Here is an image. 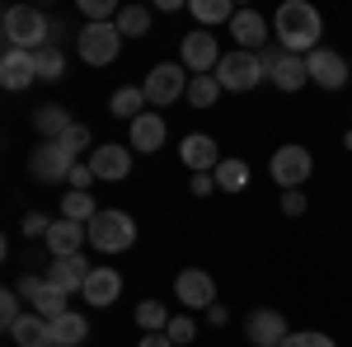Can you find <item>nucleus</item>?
<instances>
[{"label":"nucleus","instance_id":"72a5a7b5","mask_svg":"<svg viewBox=\"0 0 352 347\" xmlns=\"http://www.w3.org/2000/svg\"><path fill=\"white\" fill-rule=\"evenodd\" d=\"M19 320H24V295L10 287V291L0 295V324H5V333H10V328H14Z\"/></svg>","mask_w":352,"mask_h":347},{"label":"nucleus","instance_id":"f704fd0d","mask_svg":"<svg viewBox=\"0 0 352 347\" xmlns=\"http://www.w3.org/2000/svg\"><path fill=\"white\" fill-rule=\"evenodd\" d=\"M282 347H338V343L329 333H320V328H300V333H287Z\"/></svg>","mask_w":352,"mask_h":347},{"label":"nucleus","instance_id":"423d86ee","mask_svg":"<svg viewBox=\"0 0 352 347\" xmlns=\"http://www.w3.org/2000/svg\"><path fill=\"white\" fill-rule=\"evenodd\" d=\"M14 291L24 295L28 310H33V315H43V320H61V315H71V305H66L71 295L56 291L52 282H47V277H38V272H24V277L14 282Z\"/></svg>","mask_w":352,"mask_h":347},{"label":"nucleus","instance_id":"37998d69","mask_svg":"<svg viewBox=\"0 0 352 347\" xmlns=\"http://www.w3.org/2000/svg\"><path fill=\"white\" fill-rule=\"evenodd\" d=\"M136 347H174V343H169V333H141Z\"/></svg>","mask_w":352,"mask_h":347},{"label":"nucleus","instance_id":"c756f323","mask_svg":"<svg viewBox=\"0 0 352 347\" xmlns=\"http://www.w3.org/2000/svg\"><path fill=\"white\" fill-rule=\"evenodd\" d=\"M118 33H122V38H146V33H151V10H146V5H122Z\"/></svg>","mask_w":352,"mask_h":347},{"label":"nucleus","instance_id":"ea45409f","mask_svg":"<svg viewBox=\"0 0 352 347\" xmlns=\"http://www.w3.org/2000/svg\"><path fill=\"white\" fill-rule=\"evenodd\" d=\"M305 207H310V202H305L300 188H287V192H282V216H305Z\"/></svg>","mask_w":352,"mask_h":347},{"label":"nucleus","instance_id":"a18cd8bd","mask_svg":"<svg viewBox=\"0 0 352 347\" xmlns=\"http://www.w3.org/2000/svg\"><path fill=\"white\" fill-rule=\"evenodd\" d=\"M343 146H348V150H352V127H348V132H343Z\"/></svg>","mask_w":352,"mask_h":347},{"label":"nucleus","instance_id":"c9c22d12","mask_svg":"<svg viewBox=\"0 0 352 347\" xmlns=\"http://www.w3.org/2000/svg\"><path fill=\"white\" fill-rule=\"evenodd\" d=\"M61 146L80 160V150H89V146H94V136H89V127H85V122H71V127H66V136H61Z\"/></svg>","mask_w":352,"mask_h":347},{"label":"nucleus","instance_id":"473e14b6","mask_svg":"<svg viewBox=\"0 0 352 347\" xmlns=\"http://www.w3.org/2000/svg\"><path fill=\"white\" fill-rule=\"evenodd\" d=\"M221 94H226V89H221L217 76H192V85H188V104L192 108H212Z\"/></svg>","mask_w":352,"mask_h":347},{"label":"nucleus","instance_id":"412c9836","mask_svg":"<svg viewBox=\"0 0 352 347\" xmlns=\"http://www.w3.org/2000/svg\"><path fill=\"white\" fill-rule=\"evenodd\" d=\"M80 244H89V230H85L80 221H52V230H47V249H52V258H66V254H80Z\"/></svg>","mask_w":352,"mask_h":347},{"label":"nucleus","instance_id":"1a4fd4ad","mask_svg":"<svg viewBox=\"0 0 352 347\" xmlns=\"http://www.w3.org/2000/svg\"><path fill=\"white\" fill-rule=\"evenodd\" d=\"M76 47H80V61L109 66V61H118V52H122V33H118V24H85L80 33H76Z\"/></svg>","mask_w":352,"mask_h":347},{"label":"nucleus","instance_id":"cd10ccee","mask_svg":"<svg viewBox=\"0 0 352 347\" xmlns=\"http://www.w3.org/2000/svg\"><path fill=\"white\" fill-rule=\"evenodd\" d=\"M188 10H192V19H197V24H230V19L240 14L230 0H192Z\"/></svg>","mask_w":352,"mask_h":347},{"label":"nucleus","instance_id":"4468645a","mask_svg":"<svg viewBox=\"0 0 352 347\" xmlns=\"http://www.w3.org/2000/svg\"><path fill=\"white\" fill-rule=\"evenodd\" d=\"M89 169H94V179H109V183L127 179L132 174V146H113V141L94 146L89 150Z\"/></svg>","mask_w":352,"mask_h":347},{"label":"nucleus","instance_id":"dca6fc26","mask_svg":"<svg viewBox=\"0 0 352 347\" xmlns=\"http://www.w3.org/2000/svg\"><path fill=\"white\" fill-rule=\"evenodd\" d=\"M230 38L240 43V52H263L272 38H268V19L258 14V10H240L235 19H230Z\"/></svg>","mask_w":352,"mask_h":347},{"label":"nucleus","instance_id":"39448f33","mask_svg":"<svg viewBox=\"0 0 352 347\" xmlns=\"http://www.w3.org/2000/svg\"><path fill=\"white\" fill-rule=\"evenodd\" d=\"M76 155L61 146V141H38L33 150H28V174L38 179V183H71V169H76Z\"/></svg>","mask_w":352,"mask_h":347},{"label":"nucleus","instance_id":"e433bc0d","mask_svg":"<svg viewBox=\"0 0 352 347\" xmlns=\"http://www.w3.org/2000/svg\"><path fill=\"white\" fill-rule=\"evenodd\" d=\"M164 333H169V343H192L197 338V324H192V315H174Z\"/></svg>","mask_w":352,"mask_h":347},{"label":"nucleus","instance_id":"0eeeda50","mask_svg":"<svg viewBox=\"0 0 352 347\" xmlns=\"http://www.w3.org/2000/svg\"><path fill=\"white\" fill-rule=\"evenodd\" d=\"M268 174H272V183L282 188V192H287V188H300L310 174H315V155H310L305 146H296V141H292V146H277L272 160H268Z\"/></svg>","mask_w":352,"mask_h":347},{"label":"nucleus","instance_id":"7c9ffc66","mask_svg":"<svg viewBox=\"0 0 352 347\" xmlns=\"http://www.w3.org/2000/svg\"><path fill=\"white\" fill-rule=\"evenodd\" d=\"M61 216H66V221H80V225H89V221L99 216V207H94V197H89V192H76V188H71V192L61 197Z\"/></svg>","mask_w":352,"mask_h":347},{"label":"nucleus","instance_id":"bb28decb","mask_svg":"<svg viewBox=\"0 0 352 347\" xmlns=\"http://www.w3.org/2000/svg\"><path fill=\"white\" fill-rule=\"evenodd\" d=\"M217 188L221 192H244V188H249V164L235 160V155H226V160L217 164Z\"/></svg>","mask_w":352,"mask_h":347},{"label":"nucleus","instance_id":"aec40b11","mask_svg":"<svg viewBox=\"0 0 352 347\" xmlns=\"http://www.w3.org/2000/svg\"><path fill=\"white\" fill-rule=\"evenodd\" d=\"M85 300H89V305H94V310H109L113 300H118V295H122V272H113V267H94V272H89V282H85Z\"/></svg>","mask_w":352,"mask_h":347},{"label":"nucleus","instance_id":"f3484780","mask_svg":"<svg viewBox=\"0 0 352 347\" xmlns=\"http://www.w3.org/2000/svg\"><path fill=\"white\" fill-rule=\"evenodd\" d=\"M179 160L188 164L192 174H217V164H221V155H217V141L207 132H192V136H184L179 141Z\"/></svg>","mask_w":352,"mask_h":347},{"label":"nucleus","instance_id":"f8f14e48","mask_svg":"<svg viewBox=\"0 0 352 347\" xmlns=\"http://www.w3.org/2000/svg\"><path fill=\"white\" fill-rule=\"evenodd\" d=\"M174 295H179L184 310H212V305H217V282H212L202 267H184V272L174 277Z\"/></svg>","mask_w":352,"mask_h":347},{"label":"nucleus","instance_id":"ddd939ff","mask_svg":"<svg viewBox=\"0 0 352 347\" xmlns=\"http://www.w3.org/2000/svg\"><path fill=\"white\" fill-rule=\"evenodd\" d=\"M89 272H94V263H85V254H66V258H52L43 277L52 282L56 291L76 295V291H85V282H89Z\"/></svg>","mask_w":352,"mask_h":347},{"label":"nucleus","instance_id":"9d476101","mask_svg":"<svg viewBox=\"0 0 352 347\" xmlns=\"http://www.w3.org/2000/svg\"><path fill=\"white\" fill-rule=\"evenodd\" d=\"M221 47H217V33H207V28H197V33H188L184 43H179V66L188 71V76H217L221 66Z\"/></svg>","mask_w":352,"mask_h":347},{"label":"nucleus","instance_id":"a878e982","mask_svg":"<svg viewBox=\"0 0 352 347\" xmlns=\"http://www.w3.org/2000/svg\"><path fill=\"white\" fill-rule=\"evenodd\" d=\"M109 113H113V117H127V122H136V117L146 113V89H141V85H122V89H113Z\"/></svg>","mask_w":352,"mask_h":347},{"label":"nucleus","instance_id":"c03bdc74","mask_svg":"<svg viewBox=\"0 0 352 347\" xmlns=\"http://www.w3.org/2000/svg\"><path fill=\"white\" fill-rule=\"evenodd\" d=\"M207 320H212V328H221V324H230V310H226V305H212Z\"/></svg>","mask_w":352,"mask_h":347},{"label":"nucleus","instance_id":"2eb2a0df","mask_svg":"<svg viewBox=\"0 0 352 347\" xmlns=\"http://www.w3.org/2000/svg\"><path fill=\"white\" fill-rule=\"evenodd\" d=\"M287 333H292V328H287V320H282L277 310H254V315L244 320V338L254 347H282Z\"/></svg>","mask_w":352,"mask_h":347},{"label":"nucleus","instance_id":"7ed1b4c3","mask_svg":"<svg viewBox=\"0 0 352 347\" xmlns=\"http://www.w3.org/2000/svg\"><path fill=\"white\" fill-rule=\"evenodd\" d=\"M85 230H89V244H94L99 254H122V249H132V244H136V221L127 212H118V207L99 212Z\"/></svg>","mask_w":352,"mask_h":347},{"label":"nucleus","instance_id":"9b49d317","mask_svg":"<svg viewBox=\"0 0 352 347\" xmlns=\"http://www.w3.org/2000/svg\"><path fill=\"white\" fill-rule=\"evenodd\" d=\"M305 66H310V85H320V89H329V94L352 80V61L338 56L333 47H315V52L305 56Z\"/></svg>","mask_w":352,"mask_h":347},{"label":"nucleus","instance_id":"6e6552de","mask_svg":"<svg viewBox=\"0 0 352 347\" xmlns=\"http://www.w3.org/2000/svg\"><path fill=\"white\" fill-rule=\"evenodd\" d=\"M217 80L226 94H244V89H254L258 80H268V71L258 66V52H226L221 56V66H217Z\"/></svg>","mask_w":352,"mask_h":347},{"label":"nucleus","instance_id":"5701e85b","mask_svg":"<svg viewBox=\"0 0 352 347\" xmlns=\"http://www.w3.org/2000/svg\"><path fill=\"white\" fill-rule=\"evenodd\" d=\"M268 80L277 85L282 94H296V89H305V85H310V66H305V56H292V52H287V61L272 71Z\"/></svg>","mask_w":352,"mask_h":347},{"label":"nucleus","instance_id":"f03ea898","mask_svg":"<svg viewBox=\"0 0 352 347\" xmlns=\"http://www.w3.org/2000/svg\"><path fill=\"white\" fill-rule=\"evenodd\" d=\"M0 33H5V47H19V52H38L52 43V19L33 5H10L5 19H0Z\"/></svg>","mask_w":352,"mask_h":347},{"label":"nucleus","instance_id":"b1692460","mask_svg":"<svg viewBox=\"0 0 352 347\" xmlns=\"http://www.w3.org/2000/svg\"><path fill=\"white\" fill-rule=\"evenodd\" d=\"M85 338H89V320H85L80 310H71V315L52 320V347H80Z\"/></svg>","mask_w":352,"mask_h":347},{"label":"nucleus","instance_id":"6ab92c4d","mask_svg":"<svg viewBox=\"0 0 352 347\" xmlns=\"http://www.w3.org/2000/svg\"><path fill=\"white\" fill-rule=\"evenodd\" d=\"M132 132H127V146L132 150H141V155H155L164 146V136H169V127H164V117L160 113H141L136 122H127Z\"/></svg>","mask_w":352,"mask_h":347},{"label":"nucleus","instance_id":"c85d7f7f","mask_svg":"<svg viewBox=\"0 0 352 347\" xmlns=\"http://www.w3.org/2000/svg\"><path fill=\"white\" fill-rule=\"evenodd\" d=\"M169 320H174V315L164 310L160 300H141V305H136V328H141V333H164Z\"/></svg>","mask_w":352,"mask_h":347},{"label":"nucleus","instance_id":"a211bd4d","mask_svg":"<svg viewBox=\"0 0 352 347\" xmlns=\"http://www.w3.org/2000/svg\"><path fill=\"white\" fill-rule=\"evenodd\" d=\"M33 80H38V61H33V52L5 47V56H0V85H5V89H28Z\"/></svg>","mask_w":352,"mask_h":347},{"label":"nucleus","instance_id":"4c0bfd02","mask_svg":"<svg viewBox=\"0 0 352 347\" xmlns=\"http://www.w3.org/2000/svg\"><path fill=\"white\" fill-rule=\"evenodd\" d=\"M19 230H24V240H47V230H52V221L43 212H28L24 221H19Z\"/></svg>","mask_w":352,"mask_h":347},{"label":"nucleus","instance_id":"49530a36","mask_svg":"<svg viewBox=\"0 0 352 347\" xmlns=\"http://www.w3.org/2000/svg\"><path fill=\"white\" fill-rule=\"evenodd\" d=\"M348 61H352V56H348Z\"/></svg>","mask_w":352,"mask_h":347},{"label":"nucleus","instance_id":"393cba45","mask_svg":"<svg viewBox=\"0 0 352 347\" xmlns=\"http://www.w3.org/2000/svg\"><path fill=\"white\" fill-rule=\"evenodd\" d=\"M33 127H38V136L43 141H61L66 136V127H71V113L61 104H43L38 113H33Z\"/></svg>","mask_w":352,"mask_h":347},{"label":"nucleus","instance_id":"20e7f679","mask_svg":"<svg viewBox=\"0 0 352 347\" xmlns=\"http://www.w3.org/2000/svg\"><path fill=\"white\" fill-rule=\"evenodd\" d=\"M188 85L192 76L179 66V61H160V66H151V76H146V104H155V108H169V104H179V99H188Z\"/></svg>","mask_w":352,"mask_h":347},{"label":"nucleus","instance_id":"2f4dec72","mask_svg":"<svg viewBox=\"0 0 352 347\" xmlns=\"http://www.w3.org/2000/svg\"><path fill=\"white\" fill-rule=\"evenodd\" d=\"M33 61H38V80H66V56H61V47H38L33 52Z\"/></svg>","mask_w":352,"mask_h":347},{"label":"nucleus","instance_id":"79ce46f5","mask_svg":"<svg viewBox=\"0 0 352 347\" xmlns=\"http://www.w3.org/2000/svg\"><path fill=\"white\" fill-rule=\"evenodd\" d=\"M94 183H99V179H94L89 164H76V169H71V188H76V192H89Z\"/></svg>","mask_w":352,"mask_h":347},{"label":"nucleus","instance_id":"58836bf2","mask_svg":"<svg viewBox=\"0 0 352 347\" xmlns=\"http://www.w3.org/2000/svg\"><path fill=\"white\" fill-rule=\"evenodd\" d=\"M282 61H287V47H282V43H277V38H272L268 47H263V52H258V66H263V71H277V66H282Z\"/></svg>","mask_w":352,"mask_h":347},{"label":"nucleus","instance_id":"4be33fe9","mask_svg":"<svg viewBox=\"0 0 352 347\" xmlns=\"http://www.w3.org/2000/svg\"><path fill=\"white\" fill-rule=\"evenodd\" d=\"M10 338H14L19 347H52V320H43V315L24 310V320L10 328Z\"/></svg>","mask_w":352,"mask_h":347},{"label":"nucleus","instance_id":"a19ab883","mask_svg":"<svg viewBox=\"0 0 352 347\" xmlns=\"http://www.w3.org/2000/svg\"><path fill=\"white\" fill-rule=\"evenodd\" d=\"M188 192H192V197H212V192H221V188H217V174H192V179H188Z\"/></svg>","mask_w":352,"mask_h":347},{"label":"nucleus","instance_id":"f257e3e1","mask_svg":"<svg viewBox=\"0 0 352 347\" xmlns=\"http://www.w3.org/2000/svg\"><path fill=\"white\" fill-rule=\"evenodd\" d=\"M272 38L287 47L292 56H310L320 47V33H324V19H320V10L310 5V0H287L282 10H277V19H272Z\"/></svg>","mask_w":352,"mask_h":347}]
</instances>
